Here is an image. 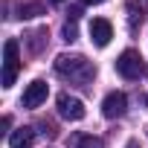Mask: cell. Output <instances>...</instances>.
Here are the masks:
<instances>
[{
	"label": "cell",
	"mask_w": 148,
	"mask_h": 148,
	"mask_svg": "<svg viewBox=\"0 0 148 148\" xmlns=\"http://www.w3.org/2000/svg\"><path fill=\"white\" fill-rule=\"evenodd\" d=\"M84 3H87V6H99V3H102V0H84Z\"/></svg>",
	"instance_id": "obj_13"
},
{
	"label": "cell",
	"mask_w": 148,
	"mask_h": 148,
	"mask_svg": "<svg viewBox=\"0 0 148 148\" xmlns=\"http://www.w3.org/2000/svg\"><path fill=\"white\" fill-rule=\"evenodd\" d=\"M116 73L122 79H128V82H136V79H142L145 76V61H142V55L136 52V49H125L119 58H116Z\"/></svg>",
	"instance_id": "obj_2"
},
{
	"label": "cell",
	"mask_w": 148,
	"mask_h": 148,
	"mask_svg": "<svg viewBox=\"0 0 148 148\" xmlns=\"http://www.w3.org/2000/svg\"><path fill=\"white\" fill-rule=\"evenodd\" d=\"M52 3H64V0H52Z\"/></svg>",
	"instance_id": "obj_15"
},
{
	"label": "cell",
	"mask_w": 148,
	"mask_h": 148,
	"mask_svg": "<svg viewBox=\"0 0 148 148\" xmlns=\"http://www.w3.org/2000/svg\"><path fill=\"white\" fill-rule=\"evenodd\" d=\"M90 38H93L96 47H108L110 38H113V26H110V21H105V18H93V23H90Z\"/></svg>",
	"instance_id": "obj_7"
},
{
	"label": "cell",
	"mask_w": 148,
	"mask_h": 148,
	"mask_svg": "<svg viewBox=\"0 0 148 148\" xmlns=\"http://www.w3.org/2000/svg\"><path fill=\"white\" fill-rule=\"evenodd\" d=\"M58 113H61L64 119H70V122H79V119H84V102H82L79 96L61 93V96H58Z\"/></svg>",
	"instance_id": "obj_4"
},
{
	"label": "cell",
	"mask_w": 148,
	"mask_h": 148,
	"mask_svg": "<svg viewBox=\"0 0 148 148\" xmlns=\"http://www.w3.org/2000/svg\"><path fill=\"white\" fill-rule=\"evenodd\" d=\"M70 148H105V142L99 136H90V134H76L70 139Z\"/></svg>",
	"instance_id": "obj_9"
},
{
	"label": "cell",
	"mask_w": 148,
	"mask_h": 148,
	"mask_svg": "<svg viewBox=\"0 0 148 148\" xmlns=\"http://www.w3.org/2000/svg\"><path fill=\"white\" fill-rule=\"evenodd\" d=\"M21 73V47L15 38L3 44V87H12Z\"/></svg>",
	"instance_id": "obj_3"
},
{
	"label": "cell",
	"mask_w": 148,
	"mask_h": 148,
	"mask_svg": "<svg viewBox=\"0 0 148 148\" xmlns=\"http://www.w3.org/2000/svg\"><path fill=\"white\" fill-rule=\"evenodd\" d=\"M76 38H79V32H76V23H70V21H67V26H64V41L70 44V41H76Z\"/></svg>",
	"instance_id": "obj_10"
},
{
	"label": "cell",
	"mask_w": 148,
	"mask_h": 148,
	"mask_svg": "<svg viewBox=\"0 0 148 148\" xmlns=\"http://www.w3.org/2000/svg\"><path fill=\"white\" fill-rule=\"evenodd\" d=\"M125 110H128V96L125 93L113 90V93L105 96V102H102V116L105 119H119V116H125Z\"/></svg>",
	"instance_id": "obj_5"
},
{
	"label": "cell",
	"mask_w": 148,
	"mask_h": 148,
	"mask_svg": "<svg viewBox=\"0 0 148 148\" xmlns=\"http://www.w3.org/2000/svg\"><path fill=\"white\" fill-rule=\"evenodd\" d=\"M35 142V131L32 128H18L9 134V148H29Z\"/></svg>",
	"instance_id": "obj_8"
},
{
	"label": "cell",
	"mask_w": 148,
	"mask_h": 148,
	"mask_svg": "<svg viewBox=\"0 0 148 148\" xmlns=\"http://www.w3.org/2000/svg\"><path fill=\"white\" fill-rule=\"evenodd\" d=\"M67 15H70V21H73V23H76V21L82 18V6H73V9L67 12Z\"/></svg>",
	"instance_id": "obj_12"
},
{
	"label": "cell",
	"mask_w": 148,
	"mask_h": 148,
	"mask_svg": "<svg viewBox=\"0 0 148 148\" xmlns=\"http://www.w3.org/2000/svg\"><path fill=\"white\" fill-rule=\"evenodd\" d=\"M18 12H21V18H35V15L41 12V6H21Z\"/></svg>",
	"instance_id": "obj_11"
},
{
	"label": "cell",
	"mask_w": 148,
	"mask_h": 148,
	"mask_svg": "<svg viewBox=\"0 0 148 148\" xmlns=\"http://www.w3.org/2000/svg\"><path fill=\"white\" fill-rule=\"evenodd\" d=\"M125 148H139V142H128V145H125Z\"/></svg>",
	"instance_id": "obj_14"
},
{
	"label": "cell",
	"mask_w": 148,
	"mask_h": 148,
	"mask_svg": "<svg viewBox=\"0 0 148 148\" xmlns=\"http://www.w3.org/2000/svg\"><path fill=\"white\" fill-rule=\"evenodd\" d=\"M47 93H49V87H47V82H41V79H35L26 90H23V108H38V105H44L47 102Z\"/></svg>",
	"instance_id": "obj_6"
},
{
	"label": "cell",
	"mask_w": 148,
	"mask_h": 148,
	"mask_svg": "<svg viewBox=\"0 0 148 148\" xmlns=\"http://www.w3.org/2000/svg\"><path fill=\"white\" fill-rule=\"evenodd\" d=\"M55 73L64 76V79H70V82H76V84H87V82H93V76H96L93 64H90L84 55H67V52L55 58Z\"/></svg>",
	"instance_id": "obj_1"
}]
</instances>
